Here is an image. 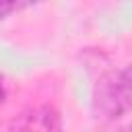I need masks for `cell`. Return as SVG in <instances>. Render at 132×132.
Returning a JSON list of instances; mask_svg holds the SVG:
<instances>
[{
    "label": "cell",
    "mask_w": 132,
    "mask_h": 132,
    "mask_svg": "<svg viewBox=\"0 0 132 132\" xmlns=\"http://www.w3.org/2000/svg\"><path fill=\"white\" fill-rule=\"evenodd\" d=\"M132 109V64L105 72L93 91V111L101 120H116Z\"/></svg>",
    "instance_id": "6da1fadb"
},
{
    "label": "cell",
    "mask_w": 132,
    "mask_h": 132,
    "mask_svg": "<svg viewBox=\"0 0 132 132\" xmlns=\"http://www.w3.org/2000/svg\"><path fill=\"white\" fill-rule=\"evenodd\" d=\"M8 132H62L60 116L50 105H39L23 111L10 122Z\"/></svg>",
    "instance_id": "7a4b0ae2"
},
{
    "label": "cell",
    "mask_w": 132,
    "mask_h": 132,
    "mask_svg": "<svg viewBox=\"0 0 132 132\" xmlns=\"http://www.w3.org/2000/svg\"><path fill=\"white\" fill-rule=\"evenodd\" d=\"M39 0H0V21L8 19L14 10H21L25 6H31Z\"/></svg>",
    "instance_id": "3957f363"
},
{
    "label": "cell",
    "mask_w": 132,
    "mask_h": 132,
    "mask_svg": "<svg viewBox=\"0 0 132 132\" xmlns=\"http://www.w3.org/2000/svg\"><path fill=\"white\" fill-rule=\"evenodd\" d=\"M4 95H6V91H4V76L0 74V103L4 101Z\"/></svg>",
    "instance_id": "277c9868"
},
{
    "label": "cell",
    "mask_w": 132,
    "mask_h": 132,
    "mask_svg": "<svg viewBox=\"0 0 132 132\" xmlns=\"http://www.w3.org/2000/svg\"><path fill=\"white\" fill-rule=\"evenodd\" d=\"M120 132H132V124H130V126H126V128H122Z\"/></svg>",
    "instance_id": "5b68a950"
}]
</instances>
